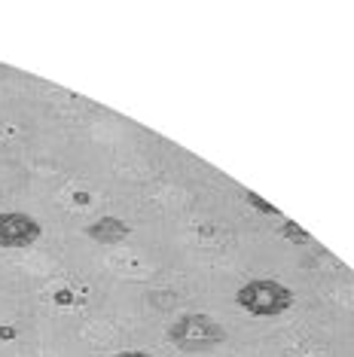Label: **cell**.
I'll list each match as a JSON object with an SVG mask.
<instances>
[{
	"mask_svg": "<svg viewBox=\"0 0 354 357\" xmlns=\"http://www.w3.org/2000/svg\"><path fill=\"white\" fill-rule=\"evenodd\" d=\"M114 357H153V354H147V351H116Z\"/></svg>",
	"mask_w": 354,
	"mask_h": 357,
	"instance_id": "52a82bcc",
	"label": "cell"
},
{
	"mask_svg": "<svg viewBox=\"0 0 354 357\" xmlns=\"http://www.w3.org/2000/svg\"><path fill=\"white\" fill-rule=\"evenodd\" d=\"M86 235L92 241H98V245H119V241H125L128 235H132V226L114 214H104L95 223L86 226Z\"/></svg>",
	"mask_w": 354,
	"mask_h": 357,
	"instance_id": "277c9868",
	"label": "cell"
},
{
	"mask_svg": "<svg viewBox=\"0 0 354 357\" xmlns=\"http://www.w3.org/2000/svg\"><path fill=\"white\" fill-rule=\"evenodd\" d=\"M226 336H229L226 327L217 324L211 314H205V312H187L168 327V342H171L177 351H187V354L214 351L217 345L226 342Z\"/></svg>",
	"mask_w": 354,
	"mask_h": 357,
	"instance_id": "6da1fadb",
	"label": "cell"
},
{
	"mask_svg": "<svg viewBox=\"0 0 354 357\" xmlns=\"http://www.w3.org/2000/svg\"><path fill=\"white\" fill-rule=\"evenodd\" d=\"M40 235H43V226L31 214H25V211H6V214H0V248H10V250L31 248V245H37Z\"/></svg>",
	"mask_w": 354,
	"mask_h": 357,
	"instance_id": "3957f363",
	"label": "cell"
},
{
	"mask_svg": "<svg viewBox=\"0 0 354 357\" xmlns=\"http://www.w3.org/2000/svg\"><path fill=\"white\" fill-rule=\"evenodd\" d=\"M281 235H284L291 245H309V241H311V235L305 232L300 223H293V220H284V223H281Z\"/></svg>",
	"mask_w": 354,
	"mask_h": 357,
	"instance_id": "5b68a950",
	"label": "cell"
},
{
	"mask_svg": "<svg viewBox=\"0 0 354 357\" xmlns=\"http://www.w3.org/2000/svg\"><path fill=\"white\" fill-rule=\"evenodd\" d=\"M236 303L254 318H278V314L291 312L293 290L275 278H254L236 290Z\"/></svg>",
	"mask_w": 354,
	"mask_h": 357,
	"instance_id": "7a4b0ae2",
	"label": "cell"
},
{
	"mask_svg": "<svg viewBox=\"0 0 354 357\" xmlns=\"http://www.w3.org/2000/svg\"><path fill=\"white\" fill-rule=\"evenodd\" d=\"M245 199H247V205H254L256 211H263V214H269V217H275V214H278V208H275V205H269V202L260 199V196H256V192H251V190L245 192Z\"/></svg>",
	"mask_w": 354,
	"mask_h": 357,
	"instance_id": "8992f818",
	"label": "cell"
}]
</instances>
